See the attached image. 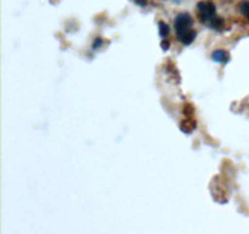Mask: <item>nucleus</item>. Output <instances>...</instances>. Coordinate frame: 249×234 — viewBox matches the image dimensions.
<instances>
[{
  "instance_id": "2",
  "label": "nucleus",
  "mask_w": 249,
  "mask_h": 234,
  "mask_svg": "<svg viewBox=\"0 0 249 234\" xmlns=\"http://www.w3.org/2000/svg\"><path fill=\"white\" fill-rule=\"evenodd\" d=\"M197 15L202 23L207 24L211 28L221 31L224 21L216 15V7L211 1H202L197 5Z\"/></svg>"
},
{
  "instance_id": "7",
  "label": "nucleus",
  "mask_w": 249,
  "mask_h": 234,
  "mask_svg": "<svg viewBox=\"0 0 249 234\" xmlns=\"http://www.w3.org/2000/svg\"><path fill=\"white\" fill-rule=\"evenodd\" d=\"M101 45H102L101 38H96V40H95V43H94V49L100 48V46H101Z\"/></svg>"
},
{
  "instance_id": "6",
  "label": "nucleus",
  "mask_w": 249,
  "mask_h": 234,
  "mask_svg": "<svg viewBox=\"0 0 249 234\" xmlns=\"http://www.w3.org/2000/svg\"><path fill=\"white\" fill-rule=\"evenodd\" d=\"M158 26H160V34L162 38H167L168 34H169V27H168V24H165L164 22H160L158 23Z\"/></svg>"
},
{
  "instance_id": "1",
  "label": "nucleus",
  "mask_w": 249,
  "mask_h": 234,
  "mask_svg": "<svg viewBox=\"0 0 249 234\" xmlns=\"http://www.w3.org/2000/svg\"><path fill=\"white\" fill-rule=\"evenodd\" d=\"M178 40L184 45H190L196 38V31L194 29V20L189 14H179L174 21Z\"/></svg>"
},
{
  "instance_id": "4",
  "label": "nucleus",
  "mask_w": 249,
  "mask_h": 234,
  "mask_svg": "<svg viewBox=\"0 0 249 234\" xmlns=\"http://www.w3.org/2000/svg\"><path fill=\"white\" fill-rule=\"evenodd\" d=\"M196 128V122L194 121H186L181 124V129L185 132V133H190L191 131Z\"/></svg>"
},
{
  "instance_id": "9",
  "label": "nucleus",
  "mask_w": 249,
  "mask_h": 234,
  "mask_svg": "<svg viewBox=\"0 0 249 234\" xmlns=\"http://www.w3.org/2000/svg\"><path fill=\"white\" fill-rule=\"evenodd\" d=\"M134 1H135L136 4L141 5V6H143V5H146V0H134Z\"/></svg>"
},
{
  "instance_id": "3",
  "label": "nucleus",
  "mask_w": 249,
  "mask_h": 234,
  "mask_svg": "<svg viewBox=\"0 0 249 234\" xmlns=\"http://www.w3.org/2000/svg\"><path fill=\"white\" fill-rule=\"evenodd\" d=\"M212 58H213V61H215V62L225 63L230 60V54L226 50H220V49H219V50H215L212 54Z\"/></svg>"
},
{
  "instance_id": "5",
  "label": "nucleus",
  "mask_w": 249,
  "mask_h": 234,
  "mask_svg": "<svg viewBox=\"0 0 249 234\" xmlns=\"http://www.w3.org/2000/svg\"><path fill=\"white\" fill-rule=\"evenodd\" d=\"M238 9H240V12L243 15V16H246L247 19L249 20V1H242L240 4V6H238Z\"/></svg>"
},
{
  "instance_id": "8",
  "label": "nucleus",
  "mask_w": 249,
  "mask_h": 234,
  "mask_svg": "<svg viewBox=\"0 0 249 234\" xmlns=\"http://www.w3.org/2000/svg\"><path fill=\"white\" fill-rule=\"evenodd\" d=\"M162 48H163V50H168V49H169V43H168L165 39H163V41H162Z\"/></svg>"
}]
</instances>
